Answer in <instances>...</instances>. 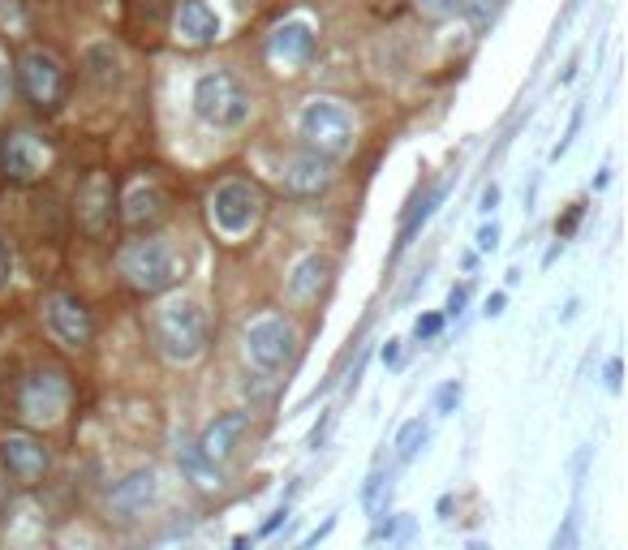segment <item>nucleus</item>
<instances>
[{"label": "nucleus", "instance_id": "nucleus-1", "mask_svg": "<svg viewBox=\"0 0 628 550\" xmlns=\"http://www.w3.org/2000/svg\"><path fill=\"white\" fill-rule=\"evenodd\" d=\"M151 336L168 361L194 366L211 344V318L194 297H168L151 318Z\"/></svg>", "mask_w": 628, "mask_h": 550}, {"label": "nucleus", "instance_id": "nucleus-2", "mask_svg": "<svg viewBox=\"0 0 628 550\" xmlns=\"http://www.w3.org/2000/svg\"><path fill=\"white\" fill-rule=\"evenodd\" d=\"M117 271L125 275V284H130L134 293L160 297L185 275V263H181V254L164 237H138L130 245H121Z\"/></svg>", "mask_w": 628, "mask_h": 550}, {"label": "nucleus", "instance_id": "nucleus-3", "mask_svg": "<svg viewBox=\"0 0 628 550\" xmlns=\"http://www.w3.org/2000/svg\"><path fill=\"white\" fill-rule=\"evenodd\" d=\"M297 134L310 147V155L319 159H340L353 151V134H358V121H353V112L340 104V99H310V104L297 112Z\"/></svg>", "mask_w": 628, "mask_h": 550}, {"label": "nucleus", "instance_id": "nucleus-4", "mask_svg": "<svg viewBox=\"0 0 628 550\" xmlns=\"http://www.w3.org/2000/svg\"><path fill=\"white\" fill-rule=\"evenodd\" d=\"M250 108H254V99L246 91V82L224 74V69L203 74L194 82V117L207 129H241L250 121Z\"/></svg>", "mask_w": 628, "mask_h": 550}, {"label": "nucleus", "instance_id": "nucleus-5", "mask_svg": "<svg viewBox=\"0 0 628 550\" xmlns=\"http://www.w3.org/2000/svg\"><path fill=\"white\" fill-rule=\"evenodd\" d=\"M69 409V379L61 370H31L18 392V417L26 426H56Z\"/></svg>", "mask_w": 628, "mask_h": 550}, {"label": "nucleus", "instance_id": "nucleus-6", "mask_svg": "<svg viewBox=\"0 0 628 550\" xmlns=\"http://www.w3.org/2000/svg\"><path fill=\"white\" fill-rule=\"evenodd\" d=\"M211 224L220 228L228 241L246 237L254 224L263 220V190L254 181H224L216 194H211Z\"/></svg>", "mask_w": 628, "mask_h": 550}, {"label": "nucleus", "instance_id": "nucleus-7", "mask_svg": "<svg viewBox=\"0 0 628 550\" xmlns=\"http://www.w3.org/2000/svg\"><path fill=\"white\" fill-rule=\"evenodd\" d=\"M246 357L259 366L263 374H280L284 366H293L297 357V331L289 318L280 314H263L246 327Z\"/></svg>", "mask_w": 628, "mask_h": 550}, {"label": "nucleus", "instance_id": "nucleus-8", "mask_svg": "<svg viewBox=\"0 0 628 550\" xmlns=\"http://www.w3.org/2000/svg\"><path fill=\"white\" fill-rule=\"evenodd\" d=\"M65 65L56 61V56L48 48H31V52H22V61H18V91L26 95V104H35V108H44L52 112L56 104L65 99Z\"/></svg>", "mask_w": 628, "mask_h": 550}, {"label": "nucleus", "instance_id": "nucleus-9", "mask_svg": "<svg viewBox=\"0 0 628 550\" xmlns=\"http://www.w3.org/2000/svg\"><path fill=\"white\" fill-rule=\"evenodd\" d=\"M52 164V147L31 129H9L5 138H0V172H5L9 181L18 185H31L48 172Z\"/></svg>", "mask_w": 628, "mask_h": 550}, {"label": "nucleus", "instance_id": "nucleus-10", "mask_svg": "<svg viewBox=\"0 0 628 550\" xmlns=\"http://www.w3.org/2000/svg\"><path fill=\"white\" fill-rule=\"evenodd\" d=\"M44 327H48V336L56 344H65V349H87L91 336H95L91 310L69 293H48L44 297Z\"/></svg>", "mask_w": 628, "mask_h": 550}, {"label": "nucleus", "instance_id": "nucleus-11", "mask_svg": "<svg viewBox=\"0 0 628 550\" xmlns=\"http://www.w3.org/2000/svg\"><path fill=\"white\" fill-rule=\"evenodd\" d=\"M0 460H5V469L13 482H22V486H39L48 477L52 469V456H48V447L35 439V434H26V430H9L5 439H0Z\"/></svg>", "mask_w": 628, "mask_h": 550}, {"label": "nucleus", "instance_id": "nucleus-12", "mask_svg": "<svg viewBox=\"0 0 628 550\" xmlns=\"http://www.w3.org/2000/svg\"><path fill=\"white\" fill-rule=\"evenodd\" d=\"M155 503H160V473L155 469H134L108 490V512L117 520H134Z\"/></svg>", "mask_w": 628, "mask_h": 550}, {"label": "nucleus", "instance_id": "nucleus-13", "mask_svg": "<svg viewBox=\"0 0 628 550\" xmlns=\"http://www.w3.org/2000/svg\"><path fill=\"white\" fill-rule=\"evenodd\" d=\"M246 434H250V413L233 409V413H220L216 422L203 430V439H198L194 447L211 460V465H224V460L237 456V447L246 443Z\"/></svg>", "mask_w": 628, "mask_h": 550}, {"label": "nucleus", "instance_id": "nucleus-14", "mask_svg": "<svg viewBox=\"0 0 628 550\" xmlns=\"http://www.w3.org/2000/svg\"><path fill=\"white\" fill-rule=\"evenodd\" d=\"M78 224L91 237H104L112 228V177L108 172H91L78 190Z\"/></svg>", "mask_w": 628, "mask_h": 550}, {"label": "nucleus", "instance_id": "nucleus-15", "mask_svg": "<svg viewBox=\"0 0 628 550\" xmlns=\"http://www.w3.org/2000/svg\"><path fill=\"white\" fill-rule=\"evenodd\" d=\"M173 31L181 43L190 48H207V43L220 39V13L207 5V0H177V13H173Z\"/></svg>", "mask_w": 628, "mask_h": 550}, {"label": "nucleus", "instance_id": "nucleus-16", "mask_svg": "<svg viewBox=\"0 0 628 550\" xmlns=\"http://www.w3.org/2000/svg\"><path fill=\"white\" fill-rule=\"evenodd\" d=\"M310 52H314V26L306 18L280 22L276 31H271V39H267V56L276 65H306Z\"/></svg>", "mask_w": 628, "mask_h": 550}, {"label": "nucleus", "instance_id": "nucleus-17", "mask_svg": "<svg viewBox=\"0 0 628 550\" xmlns=\"http://www.w3.org/2000/svg\"><path fill=\"white\" fill-rule=\"evenodd\" d=\"M332 284V258L323 254H306L297 258L293 271H289V297L297 306H310V301H319V293Z\"/></svg>", "mask_w": 628, "mask_h": 550}, {"label": "nucleus", "instance_id": "nucleus-18", "mask_svg": "<svg viewBox=\"0 0 628 550\" xmlns=\"http://www.w3.org/2000/svg\"><path fill=\"white\" fill-rule=\"evenodd\" d=\"M327 185H332V164L310 151L289 159V168H284V190L297 198H314V194H323Z\"/></svg>", "mask_w": 628, "mask_h": 550}, {"label": "nucleus", "instance_id": "nucleus-19", "mask_svg": "<svg viewBox=\"0 0 628 550\" xmlns=\"http://www.w3.org/2000/svg\"><path fill=\"white\" fill-rule=\"evenodd\" d=\"M164 207H168V194L160 190V185H134L130 194H125V224L130 228H147L155 220H164Z\"/></svg>", "mask_w": 628, "mask_h": 550}, {"label": "nucleus", "instance_id": "nucleus-20", "mask_svg": "<svg viewBox=\"0 0 628 550\" xmlns=\"http://www.w3.org/2000/svg\"><path fill=\"white\" fill-rule=\"evenodd\" d=\"M444 194H448V185H431V190H426L422 198L409 202V211H405V220H401V237H396V254L409 250V241L422 233V224L435 215V207L444 202Z\"/></svg>", "mask_w": 628, "mask_h": 550}, {"label": "nucleus", "instance_id": "nucleus-21", "mask_svg": "<svg viewBox=\"0 0 628 550\" xmlns=\"http://www.w3.org/2000/svg\"><path fill=\"white\" fill-rule=\"evenodd\" d=\"M177 465H181V473L190 477L194 486H203V490H220V482H224L220 465H211V460L198 452V447H181V452H177Z\"/></svg>", "mask_w": 628, "mask_h": 550}, {"label": "nucleus", "instance_id": "nucleus-22", "mask_svg": "<svg viewBox=\"0 0 628 550\" xmlns=\"http://www.w3.org/2000/svg\"><path fill=\"white\" fill-rule=\"evenodd\" d=\"M388 503H392V473L375 469L366 477V486H362V508L375 520H383V516H388Z\"/></svg>", "mask_w": 628, "mask_h": 550}, {"label": "nucleus", "instance_id": "nucleus-23", "mask_svg": "<svg viewBox=\"0 0 628 550\" xmlns=\"http://www.w3.org/2000/svg\"><path fill=\"white\" fill-rule=\"evenodd\" d=\"M87 69L99 86H117L121 82V56L112 52V43H95L87 52Z\"/></svg>", "mask_w": 628, "mask_h": 550}, {"label": "nucleus", "instance_id": "nucleus-24", "mask_svg": "<svg viewBox=\"0 0 628 550\" xmlns=\"http://www.w3.org/2000/svg\"><path fill=\"white\" fill-rule=\"evenodd\" d=\"M426 439H431V426H426L422 417H413V422H405V426H401V434H396V460H401V465H409V460L426 447Z\"/></svg>", "mask_w": 628, "mask_h": 550}, {"label": "nucleus", "instance_id": "nucleus-25", "mask_svg": "<svg viewBox=\"0 0 628 550\" xmlns=\"http://www.w3.org/2000/svg\"><path fill=\"white\" fill-rule=\"evenodd\" d=\"M551 550H581V503H573L568 516L560 520V529H555V538H551Z\"/></svg>", "mask_w": 628, "mask_h": 550}, {"label": "nucleus", "instance_id": "nucleus-26", "mask_svg": "<svg viewBox=\"0 0 628 550\" xmlns=\"http://www.w3.org/2000/svg\"><path fill=\"white\" fill-rule=\"evenodd\" d=\"M456 13H465L474 22V31H487L499 13V0H456Z\"/></svg>", "mask_w": 628, "mask_h": 550}, {"label": "nucleus", "instance_id": "nucleus-27", "mask_svg": "<svg viewBox=\"0 0 628 550\" xmlns=\"http://www.w3.org/2000/svg\"><path fill=\"white\" fill-rule=\"evenodd\" d=\"M456 404H461V383H444V387H439V392H435V413L439 417H448V413H456Z\"/></svg>", "mask_w": 628, "mask_h": 550}, {"label": "nucleus", "instance_id": "nucleus-28", "mask_svg": "<svg viewBox=\"0 0 628 550\" xmlns=\"http://www.w3.org/2000/svg\"><path fill=\"white\" fill-rule=\"evenodd\" d=\"M418 13L422 18H431V22H444L456 13V0H418Z\"/></svg>", "mask_w": 628, "mask_h": 550}, {"label": "nucleus", "instance_id": "nucleus-29", "mask_svg": "<svg viewBox=\"0 0 628 550\" xmlns=\"http://www.w3.org/2000/svg\"><path fill=\"white\" fill-rule=\"evenodd\" d=\"M439 331H444V314H422L413 323V340H435Z\"/></svg>", "mask_w": 628, "mask_h": 550}, {"label": "nucleus", "instance_id": "nucleus-30", "mask_svg": "<svg viewBox=\"0 0 628 550\" xmlns=\"http://www.w3.org/2000/svg\"><path fill=\"white\" fill-rule=\"evenodd\" d=\"M603 383H607V392H611V396H620V387H624V361H620V357H611V361H607Z\"/></svg>", "mask_w": 628, "mask_h": 550}, {"label": "nucleus", "instance_id": "nucleus-31", "mask_svg": "<svg viewBox=\"0 0 628 550\" xmlns=\"http://www.w3.org/2000/svg\"><path fill=\"white\" fill-rule=\"evenodd\" d=\"M332 422H336V413H332V409H327V413L319 417V426H314V430H310V439H306V447H310V452H319V447L327 443V430H332Z\"/></svg>", "mask_w": 628, "mask_h": 550}, {"label": "nucleus", "instance_id": "nucleus-32", "mask_svg": "<svg viewBox=\"0 0 628 550\" xmlns=\"http://www.w3.org/2000/svg\"><path fill=\"white\" fill-rule=\"evenodd\" d=\"M465 306H469V284H456L452 293H448L444 314H448V318H461V314H465Z\"/></svg>", "mask_w": 628, "mask_h": 550}, {"label": "nucleus", "instance_id": "nucleus-33", "mask_svg": "<svg viewBox=\"0 0 628 550\" xmlns=\"http://www.w3.org/2000/svg\"><path fill=\"white\" fill-rule=\"evenodd\" d=\"M332 529H336V516H327L319 529H314V533H306V538L297 542V550H314V546H319V542H323V538H327V533H332Z\"/></svg>", "mask_w": 628, "mask_h": 550}, {"label": "nucleus", "instance_id": "nucleus-34", "mask_svg": "<svg viewBox=\"0 0 628 550\" xmlns=\"http://www.w3.org/2000/svg\"><path fill=\"white\" fill-rule=\"evenodd\" d=\"M9 280H13V245L0 237V288H9Z\"/></svg>", "mask_w": 628, "mask_h": 550}, {"label": "nucleus", "instance_id": "nucleus-35", "mask_svg": "<svg viewBox=\"0 0 628 550\" xmlns=\"http://www.w3.org/2000/svg\"><path fill=\"white\" fill-rule=\"evenodd\" d=\"M495 245H499V224H495V220H487V224L478 228V250H482V254H491Z\"/></svg>", "mask_w": 628, "mask_h": 550}, {"label": "nucleus", "instance_id": "nucleus-36", "mask_svg": "<svg viewBox=\"0 0 628 550\" xmlns=\"http://www.w3.org/2000/svg\"><path fill=\"white\" fill-rule=\"evenodd\" d=\"M495 207H499V185L491 181V185H487V190H482V198H478V211H482V215H491Z\"/></svg>", "mask_w": 628, "mask_h": 550}, {"label": "nucleus", "instance_id": "nucleus-37", "mask_svg": "<svg viewBox=\"0 0 628 550\" xmlns=\"http://www.w3.org/2000/svg\"><path fill=\"white\" fill-rule=\"evenodd\" d=\"M383 366H401V340L383 344Z\"/></svg>", "mask_w": 628, "mask_h": 550}, {"label": "nucleus", "instance_id": "nucleus-38", "mask_svg": "<svg viewBox=\"0 0 628 550\" xmlns=\"http://www.w3.org/2000/svg\"><path fill=\"white\" fill-rule=\"evenodd\" d=\"M504 306H508V297L504 293H491L487 297V318H499V314H504Z\"/></svg>", "mask_w": 628, "mask_h": 550}, {"label": "nucleus", "instance_id": "nucleus-39", "mask_svg": "<svg viewBox=\"0 0 628 550\" xmlns=\"http://www.w3.org/2000/svg\"><path fill=\"white\" fill-rule=\"evenodd\" d=\"M392 533H396V520H392V516H388V520H379V525H375V542L392 538Z\"/></svg>", "mask_w": 628, "mask_h": 550}, {"label": "nucleus", "instance_id": "nucleus-40", "mask_svg": "<svg viewBox=\"0 0 628 550\" xmlns=\"http://www.w3.org/2000/svg\"><path fill=\"white\" fill-rule=\"evenodd\" d=\"M5 95H9V69L0 65V104H5Z\"/></svg>", "mask_w": 628, "mask_h": 550}, {"label": "nucleus", "instance_id": "nucleus-41", "mask_svg": "<svg viewBox=\"0 0 628 550\" xmlns=\"http://www.w3.org/2000/svg\"><path fill=\"white\" fill-rule=\"evenodd\" d=\"M233 550H250V538H237V542H233Z\"/></svg>", "mask_w": 628, "mask_h": 550}, {"label": "nucleus", "instance_id": "nucleus-42", "mask_svg": "<svg viewBox=\"0 0 628 550\" xmlns=\"http://www.w3.org/2000/svg\"><path fill=\"white\" fill-rule=\"evenodd\" d=\"M469 550H487V546H482V542H469Z\"/></svg>", "mask_w": 628, "mask_h": 550}, {"label": "nucleus", "instance_id": "nucleus-43", "mask_svg": "<svg viewBox=\"0 0 628 550\" xmlns=\"http://www.w3.org/2000/svg\"><path fill=\"white\" fill-rule=\"evenodd\" d=\"M573 5H577V0H573Z\"/></svg>", "mask_w": 628, "mask_h": 550}]
</instances>
